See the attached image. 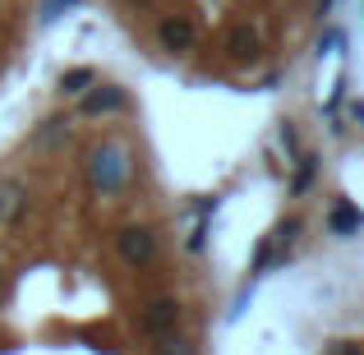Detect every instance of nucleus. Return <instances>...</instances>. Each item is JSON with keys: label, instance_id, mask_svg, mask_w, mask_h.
I'll use <instances>...</instances> for the list:
<instances>
[]
</instances>
